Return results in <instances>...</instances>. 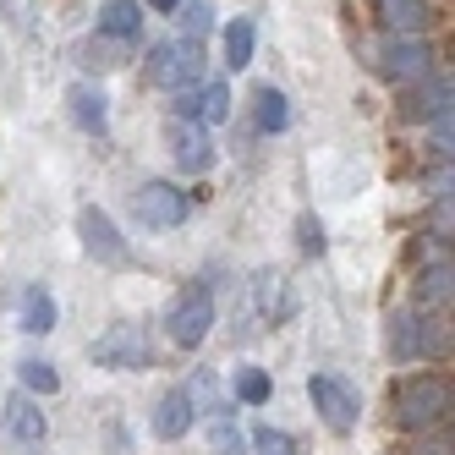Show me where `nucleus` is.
I'll return each instance as SVG.
<instances>
[{
  "label": "nucleus",
  "mask_w": 455,
  "mask_h": 455,
  "mask_svg": "<svg viewBox=\"0 0 455 455\" xmlns=\"http://www.w3.org/2000/svg\"><path fill=\"white\" fill-rule=\"evenodd\" d=\"M395 406V428L406 434H428L439 422H450V373H406L389 389Z\"/></svg>",
  "instance_id": "obj_1"
},
{
  "label": "nucleus",
  "mask_w": 455,
  "mask_h": 455,
  "mask_svg": "<svg viewBox=\"0 0 455 455\" xmlns=\"http://www.w3.org/2000/svg\"><path fill=\"white\" fill-rule=\"evenodd\" d=\"M165 330H171V340L181 346V351H198L204 340H209V330H214V291L209 285H181L176 297H171V313H165Z\"/></svg>",
  "instance_id": "obj_2"
},
{
  "label": "nucleus",
  "mask_w": 455,
  "mask_h": 455,
  "mask_svg": "<svg viewBox=\"0 0 455 455\" xmlns=\"http://www.w3.org/2000/svg\"><path fill=\"white\" fill-rule=\"evenodd\" d=\"M307 401H313V411L323 417V428H330V434H351L356 422H363V401H356V389L346 379H335V373H313L307 379Z\"/></svg>",
  "instance_id": "obj_3"
},
{
  "label": "nucleus",
  "mask_w": 455,
  "mask_h": 455,
  "mask_svg": "<svg viewBox=\"0 0 455 455\" xmlns=\"http://www.w3.org/2000/svg\"><path fill=\"white\" fill-rule=\"evenodd\" d=\"M88 351H93V363L110 368V373H138V368H148V340H143L138 323H110V330L93 340Z\"/></svg>",
  "instance_id": "obj_4"
},
{
  "label": "nucleus",
  "mask_w": 455,
  "mask_h": 455,
  "mask_svg": "<svg viewBox=\"0 0 455 455\" xmlns=\"http://www.w3.org/2000/svg\"><path fill=\"white\" fill-rule=\"evenodd\" d=\"M132 209H138L143 225H154V231H171V225L187 220L192 204H187V192H181V187H171V181H148V187H138Z\"/></svg>",
  "instance_id": "obj_5"
},
{
  "label": "nucleus",
  "mask_w": 455,
  "mask_h": 455,
  "mask_svg": "<svg viewBox=\"0 0 455 455\" xmlns=\"http://www.w3.org/2000/svg\"><path fill=\"white\" fill-rule=\"evenodd\" d=\"M379 67H384V77H395V83H422L434 72V55H428V44L422 39H389L384 50H379Z\"/></svg>",
  "instance_id": "obj_6"
},
{
  "label": "nucleus",
  "mask_w": 455,
  "mask_h": 455,
  "mask_svg": "<svg viewBox=\"0 0 455 455\" xmlns=\"http://www.w3.org/2000/svg\"><path fill=\"white\" fill-rule=\"evenodd\" d=\"M192 422H198V406H192V401H187V389L176 384V389H165V395L154 401L148 428H154V439L176 444V439H187V434H192Z\"/></svg>",
  "instance_id": "obj_7"
},
{
  "label": "nucleus",
  "mask_w": 455,
  "mask_h": 455,
  "mask_svg": "<svg viewBox=\"0 0 455 455\" xmlns=\"http://www.w3.org/2000/svg\"><path fill=\"white\" fill-rule=\"evenodd\" d=\"M77 231H83V247H88L93 258H105V264H121V258H126V242L116 236V225H110L105 209H83Z\"/></svg>",
  "instance_id": "obj_8"
},
{
  "label": "nucleus",
  "mask_w": 455,
  "mask_h": 455,
  "mask_svg": "<svg viewBox=\"0 0 455 455\" xmlns=\"http://www.w3.org/2000/svg\"><path fill=\"white\" fill-rule=\"evenodd\" d=\"M6 434H12V439H22V444H39V439L50 434V417L34 406V395H22V389L6 401Z\"/></svg>",
  "instance_id": "obj_9"
},
{
  "label": "nucleus",
  "mask_w": 455,
  "mask_h": 455,
  "mask_svg": "<svg viewBox=\"0 0 455 455\" xmlns=\"http://www.w3.org/2000/svg\"><path fill=\"white\" fill-rule=\"evenodd\" d=\"M67 105H72V121L83 126L88 138H105V132H110V110H105V93H100V88L77 83V88L67 93Z\"/></svg>",
  "instance_id": "obj_10"
},
{
  "label": "nucleus",
  "mask_w": 455,
  "mask_h": 455,
  "mask_svg": "<svg viewBox=\"0 0 455 455\" xmlns=\"http://www.w3.org/2000/svg\"><path fill=\"white\" fill-rule=\"evenodd\" d=\"M379 17H384V28L389 34H417V28H428V0H379Z\"/></svg>",
  "instance_id": "obj_11"
},
{
  "label": "nucleus",
  "mask_w": 455,
  "mask_h": 455,
  "mask_svg": "<svg viewBox=\"0 0 455 455\" xmlns=\"http://www.w3.org/2000/svg\"><path fill=\"white\" fill-rule=\"evenodd\" d=\"M138 28H143V12H138V0H105V12H100V34L105 39H138Z\"/></svg>",
  "instance_id": "obj_12"
},
{
  "label": "nucleus",
  "mask_w": 455,
  "mask_h": 455,
  "mask_svg": "<svg viewBox=\"0 0 455 455\" xmlns=\"http://www.w3.org/2000/svg\"><path fill=\"white\" fill-rule=\"evenodd\" d=\"M252 44H258V34H252L247 17L225 22V72H247L252 67Z\"/></svg>",
  "instance_id": "obj_13"
},
{
  "label": "nucleus",
  "mask_w": 455,
  "mask_h": 455,
  "mask_svg": "<svg viewBox=\"0 0 455 455\" xmlns=\"http://www.w3.org/2000/svg\"><path fill=\"white\" fill-rule=\"evenodd\" d=\"M171 143H176L171 154H176V165H181V171H204V165H209V143H204V132H198L192 121H187V126H176Z\"/></svg>",
  "instance_id": "obj_14"
},
{
  "label": "nucleus",
  "mask_w": 455,
  "mask_h": 455,
  "mask_svg": "<svg viewBox=\"0 0 455 455\" xmlns=\"http://www.w3.org/2000/svg\"><path fill=\"white\" fill-rule=\"evenodd\" d=\"M22 330H28V335H50V330H55V302H50L44 285H34V291L22 297Z\"/></svg>",
  "instance_id": "obj_15"
},
{
  "label": "nucleus",
  "mask_w": 455,
  "mask_h": 455,
  "mask_svg": "<svg viewBox=\"0 0 455 455\" xmlns=\"http://www.w3.org/2000/svg\"><path fill=\"white\" fill-rule=\"evenodd\" d=\"M17 379H22V395H55L60 389V373H55V363H44V356H28L17 368Z\"/></svg>",
  "instance_id": "obj_16"
},
{
  "label": "nucleus",
  "mask_w": 455,
  "mask_h": 455,
  "mask_svg": "<svg viewBox=\"0 0 455 455\" xmlns=\"http://www.w3.org/2000/svg\"><path fill=\"white\" fill-rule=\"evenodd\" d=\"M236 401L242 406H269V395H275V379L264 373V368H236Z\"/></svg>",
  "instance_id": "obj_17"
},
{
  "label": "nucleus",
  "mask_w": 455,
  "mask_h": 455,
  "mask_svg": "<svg viewBox=\"0 0 455 455\" xmlns=\"http://www.w3.org/2000/svg\"><path fill=\"white\" fill-rule=\"evenodd\" d=\"M252 100H258V132H285V121H291V110H285V93L264 83V88L252 93Z\"/></svg>",
  "instance_id": "obj_18"
},
{
  "label": "nucleus",
  "mask_w": 455,
  "mask_h": 455,
  "mask_svg": "<svg viewBox=\"0 0 455 455\" xmlns=\"http://www.w3.org/2000/svg\"><path fill=\"white\" fill-rule=\"evenodd\" d=\"M417 330H422V323L411 313L389 318V356H395V363H411V356H417Z\"/></svg>",
  "instance_id": "obj_19"
},
{
  "label": "nucleus",
  "mask_w": 455,
  "mask_h": 455,
  "mask_svg": "<svg viewBox=\"0 0 455 455\" xmlns=\"http://www.w3.org/2000/svg\"><path fill=\"white\" fill-rule=\"evenodd\" d=\"M198 121H209V126H225V121H231V88H225V83H209V88L198 93Z\"/></svg>",
  "instance_id": "obj_20"
},
{
  "label": "nucleus",
  "mask_w": 455,
  "mask_h": 455,
  "mask_svg": "<svg viewBox=\"0 0 455 455\" xmlns=\"http://www.w3.org/2000/svg\"><path fill=\"white\" fill-rule=\"evenodd\" d=\"M422 302H428V307H444L450 302V258H444V264H434V269H422Z\"/></svg>",
  "instance_id": "obj_21"
},
{
  "label": "nucleus",
  "mask_w": 455,
  "mask_h": 455,
  "mask_svg": "<svg viewBox=\"0 0 455 455\" xmlns=\"http://www.w3.org/2000/svg\"><path fill=\"white\" fill-rule=\"evenodd\" d=\"M209 444H214V455H247V439H242V428H236L231 417H214Z\"/></svg>",
  "instance_id": "obj_22"
},
{
  "label": "nucleus",
  "mask_w": 455,
  "mask_h": 455,
  "mask_svg": "<svg viewBox=\"0 0 455 455\" xmlns=\"http://www.w3.org/2000/svg\"><path fill=\"white\" fill-rule=\"evenodd\" d=\"M252 450H258V455H302V444L291 439L285 428H269V422H264V428L252 434Z\"/></svg>",
  "instance_id": "obj_23"
},
{
  "label": "nucleus",
  "mask_w": 455,
  "mask_h": 455,
  "mask_svg": "<svg viewBox=\"0 0 455 455\" xmlns=\"http://www.w3.org/2000/svg\"><path fill=\"white\" fill-rule=\"evenodd\" d=\"M258 307H264L269 318H285V313H291V302L280 297V275H264V280H258Z\"/></svg>",
  "instance_id": "obj_24"
},
{
  "label": "nucleus",
  "mask_w": 455,
  "mask_h": 455,
  "mask_svg": "<svg viewBox=\"0 0 455 455\" xmlns=\"http://www.w3.org/2000/svg\"><path fill=\"white\" fill-rule=\"evenodd\" d=\"M302 252H307V258H318V252H323V225H318L313 214L302 220Z\"/></svg>",
  "instance_id": "obj_25"
},
{
  "label": "nucleus",
  "mask_w": 455,
  "mask_h": 455,
  "mask_svg": "<svg viewBox=\"0 0 455 455\" xmlns=\"http://www.w3.org/2000/svg\"><path fill=\"white\" fill-rule=\"evenodd\" d=\"M154 12H181V0H148Z\"/></svg>",
  "instance_id": "obj_26"
}]
</instances>
